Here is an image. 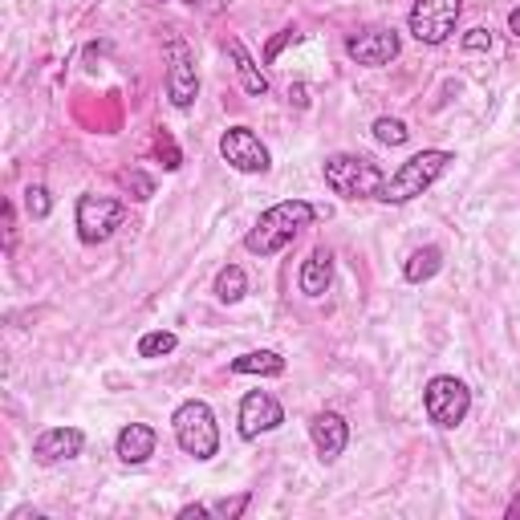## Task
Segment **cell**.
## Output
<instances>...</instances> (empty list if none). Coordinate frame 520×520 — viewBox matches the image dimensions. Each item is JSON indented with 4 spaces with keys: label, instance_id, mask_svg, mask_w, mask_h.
<instances>
[{
    "label": "cell",
    "instance_id": "cell-11",
    "mask_svg": "<svg viewBox=\"0 0 520 520\" xmlns=\"http://www.w3.org/2000/svg\"><path fill=\"white\" fill-rule=\"evenodd\" d=\"M399 49H403V41H399L395 29H366V33H350V37H346L350 61L370 65V70H378V65H390V61L399 57Z\"/></svg>",
    "mask_w": 520,
    "mask_h": 520
},
{
    "label": "cell",
    "instance_id": "cell-3",
    "mask_svg": "<svg viewBox=\"0 0 520 520\" xmlns=\"http://www.w3.org/2000/svg\"><path fill=\"white\" fill-rule=\"evenodd\" d=\"M447 163H455L451 151H419V155H411L395 175L382 183L378 200H382V204H411L415 195H423V191L447 171Z\"/></svg>",
    "mask_w": 520,
    "mask_h": 520
},
{
    "label": "cell",
    "instance_id": "cell-4",
    "mask_svg": "<svg viewBox=\"0 0 520 520\" xmlns=\"http://www.w3.org/2000/svg\"><path fill=\"white\" fill-rule=\"evenodd\" d=\"M386 175L366 155H330L325 159V187L342 200H378Z\"/></svg>",
    "mask_w": 520,
    "mask_h": 520
},
{
    "label": "cell",
    "instance_id": "cell-7",
    "mask_svg": "<svg viewBox=\"0 0 520 520\" xmlns=\"http://www.w3.org/2000/svg\"><path fill=\"white\" fill-rule=\"evenodd\" d=\"M74 220H78V236H82V244H106L118 228H122V220H126V204L122 200H114V195H82L78 200V212H74Z\"/></svg>",
    "mask_w": 520,
    "mask_h": 520
},
{
    "label": "cell",
    "instance_id": "cell-30",
    "mask_svg": "<svg viewBox=\"0 0 520 520\" xmlns=\"http://www.w3.org/2000/svg\"><path fill=\"white\" fill-rule=\"evenodd\" d=\"M508 520H520V492H516V500L508 504Z\"/></svg>",
    "mask_w": 520,
    "mask_h": 520
},
{
    "label": "cell",
    "instance_id": "cell-24",
    "mask_svg": "<svg viewBox=\"0 0 520 520\" xmlns=\"http://www.w3.org/2000/svg\"><path fill=\"white\" fill-rule=\"evenodd\" d=\"M126 187L135 191V200H151V195H155V183H151L143 171H130V175H126Z\"/></svg>",
    "mask_w": 520,
    "mask_h": 520
},
{
    "label": "cell",
    "instance_id": "cell-15",
    "mask_svg": "<svg viewBox=\"0 0 520 520\" xmlns=\"http://www.w3.org/2000/svg\"><path fill=\"white\" fill-rule=\"evenodd\" d=\"M330 281H334V256H330V248H313L301 260V273H297L301 293L305 297H325V293H330Z\"/></svg>",
    "mask_w": 520,
    "mask_h": 520
},
{
    "label": "cell",
    "instance_id": "cell-16",
    "mask_svg": "<svg viewBox=\"0 0 520 520\" xmlns=\"http://www.w3.org/2000/svg\"><path fill=\"white\" fill-rule=\"evenodd\" d=\"M228 53H232V61H236V74H240V86H244V94H252V98H265L269 94V78L260 74V65L252 61V53L244 49V41H228Z\"/></svg>",
    "mask_w": 520,
    "mask_h": 520
},
{
    "label": "cell",
    "instance_id": "cell-17",
    "mask_svg": "<svg viewBox=\"0 0 520 520\" xmlns=\"http://www.w3.org/2000/svg\"><path fill=\"white\" fill-rule=\"evenodd\" d=\"M232 374H260V378H277L285 374V358L277 350H248L232 358Z\"/></svg>",
    "mask_w": 520,
    "mask_h": 520
},
{
    "label": "cell",
    "instance_id": "cell-31",
    "mask_svg": "<svg viewBox=\"0 0 520 520\" xmlns=\"http://www.w3.org/2000/svg\"><path fill=\"white\" fill-rule=\"evenodd\" d=\"M289 98H297V106H305L309 98H305V86H297V90H289Z\"/></svg>",
    "mask_w": 520,
    "mask_h": 520
},
{
    "label": "cell",
    "instance_id": "cell-28",
    "mask_svg": "<svg viewBox=\"0 0 520 520\" xmlns=\"http://www.w3.org/2000/svg\"><path fill=\"white\" fill-rule=\"evenodd\" d=\"M200 516H212V508H204V504H187V508H179V520H200Z\"/></svg>",
    "mask_w": 520,
    "mask_h": 520
},
{
    "label": "cell",
    "instance_id": "cell-9",
    "mask_svg": "<svg viewBox=\"0 0 520 520\" xmlns=\"http://www.w3.org/2000/svg\"><path fill=\"white\" fill-rule=\"evenodd\" d=\"M220 155L228 167L244 171V175H265L273 167L269 159V147L260 143V135L252 126H228L224 135H220Z\"/></svg>",
    "mask_w": 520,
    "mask_h": 520
},
{
    "label": "cell",
    "instance_id": "cell-26",
    "mask_svg": "<svg viewBox=\"0 0 520 520\" xmlns=\"http://www.w3.org/2000/svg\"><path fill=\"white\" fill-rule=\"evenodd\" d=\"M159 155L167 159V163H163L167 171H179V151H175V143H171V135H159Z\"/></svg>",
    "mask_w": 520,
    "mask_h": 520
},
{
    "label": "cell",
    "instance_id": "cell-10",
    "mask_svg": "<svg viewBox=\"0 0 520 520\" xmlns=\"http://www.w3.org/2000/svg\"><path fill=\"white\" fill-rule=\"evenodd\" d=\"M285 423V407L269 390H248L240 399V439H260L265 431H277Z\"/></svg>",
    "mask_w": 520,
    "mask_h": 520
},
{
    "label": "cell",
    "instance_id": "cell-1",
    "mask_svg": "<svg viewBox=\"0 0 520 520\" xmlns=\"http://www.w3.org/2000/svg\"><path fill=\"white\" fill-rule=\"evenodd\" d=\"M330 216L325 208H313L309 200H281L269 212H260V220L252 224V232L244 236V248L252 256H277L281 248H289L313 220Z\"/></svg>",
    "mask_w": 520,
    "mask_h": 520
},
{
    "label": "cell",
    "instance_id": "cell-8",
    "mask_svg": "<svg viewBox=\"0 0 520 520\" xmlns=\"http://www.w3.org/2000/svg\"><path fill=\"white\" fill-rule=\"evenodd\" d=\"M167 98L175 110H191L200 98V74H195V53L187 41L171 37L167 41Z\"/></svg>",
    "mask_w": 520,
    "mask_h": 520
},
{
    "label": "cell",
    "instance_id": "cell-19",
    "mask_svg": "<svg viewBox=\"0 0 520 520\" xmlns=\"http://www.w3.org/2000/svg\"><path fill=\"white\" fill-rule=\"evenodd\" d=\"M244 293H248V277H244V269H240V265H224V269L216 273V297H220L224 305H236Z\"/></svg>",
    "mask_w": 520,
    "mask_h": 520
},
{
    "label": "cell",
    "instance_id": "cell-21",
    "mask_svg": "<svg viewBox=\"0 0 520 520\" xmlns=\"http://www.w3.org/2000/svg\"><path fill=\"white\" fill-rule=\"evenodd\" d=\"M175 346H179V338L171 330H151L139 338V358H167Z\"/></svg>",
    "mask_w": 520,
    "mask_h": 520
},
{
    "label": "cell",
    "instance_id": "cell-5",
    "mask_svg": "<svg viewBox=\"0 0 520 520\" xmlns=\"http://www.w3.org/2000/svg\"><path fill=\"white\" fill-rule=\"evenodd\" d=\"M423 411H427V419L435 427L455 431L468 419V411H472V390L455 374H435L427 382V390H423Z\"/></svg>",
    "mask_w": 520,
    "mask_h": 520
},
{
    "label": "cell",
    "instance_id": "cell-27",
    "mask_svg": "<svg viewBox=\"0 0 520 520\" xmlns=\"http://www.w3.org/2000/svg\"><path fill=\"white\" fill-rule=\"evenodd\" d=\"M289 41H297V33H293V29H285V33H277V37L269 41V49H265V57L273 61V57H277V53H281V49H285Z\"/></svg>",
    "mask_w": 520,
    "mask_h": 520
},
{
    "label": "cell",
    "instance_id": "cell-18",
    "mask_svg": "<svg viewBox=\"0 0 520 520\" xmlns=\"http://www.w3.org/2000/svg\"><path fill=\"white\" fill-rule=\"evenodd\" d=\"M439 269H443V248H435V244H423V248H415V252L407 256L403 277H407L411 285H423V281H431Z\"/></svg>",
    "mask_w": 520,
    "mask_h": 520
},
{
    "label": "cell",
    "instance_id": "cell-2",
    "mask_svg": "<svg viewBox=\"0 0 520 520\" xmlns=\"http://www.w3.org/2000/svg\"><path fill=\"white\" fill-rule=\"evenodd\" d=\"M171 431H175V443L200 464H208L220 451V427H216V415H212V407L204 399L179 403L175 415H171Z\"/></svg>",
    "mask_w": 520,
    "mask_h": 520
},
{
    "label": "cell",
    "instance_id": "cell-12",
    "mask_svg": "<svg viewBox=\"0 0 520 520\" xmlns=\"http://www.w3.org/2000/svg\"><path fill=\"white\" fill-rule=\"evenodd\" d=\"M86 447V435L78 427H49L33 439V460L37 464H65V460H78Z\"/></svg>",
    "mask_w": 520,
    "mask_h": 520
},
{
    "label": "cell",
    "instance_id": "cell-29",
    "mask_svg": "<svg viewBox=\"0 0 520 520\" xmlns=\"http://www.w3.org/2000/svg\"><path fill=\"white\" fill-rule=\"evenodd\" d=\"M508 29H512V37H520V9L508 13Z\"/></svg>",
    "mask_w": 520,
    "mask_h": 520
},
{
    "label": "cell",
    "instance_id": "cell-25",
    "mask_svg": "<svg viewBox=\"0 0 520 520\" xmlns=\"http://www.w3.org/2000/svg\"><path fill=\"white\" fill-rule=\"evenodd\" d=\"M464 49H468V53L492 49V33H488V29H468V33H464Z\"/></svg>",
    "mask_w": 520,
    "mask_h": 520
},
{
    "label": "cell",
    "instance_id": "cell-23",
    "mask_svg": "<svg viewBox=\"0 0 520 520\" xmlns=\"http://www.w3.org/2000/svg\"><path fill=\"white\" fill-rule=\"evenodd\" d=\"M248 504H252V492H240V496H232V500H216V504H212V516L236 520V516H244Z\"/></svg>",
    "mask_w": 520,
    "mask_h": 520
},
{
    "label": "cell",
    "instance_id": "cell-6",
    "mask_svg": "<svg viewBox=\"0 0 520 520\" xmlns=\"http://www.w3.org/2000/svg\"><path fill=\"white\" fill-rule=\"evenodd\" d=\"M460 13H464V0H415L407 29L423 45H443L455 33V25H460Z\"/></svg>",
    "mask_w": 520,
    "mask_h": 520
},
{
    "label": "cell",
    "instance_id": "cell-14",
    "mask_svg": "<svg viewBox=\"0 0 520 520\" xmlns=\"http://www.w3.org/2000/svg\"><path fill=\"white\" fill-rule=\"evenodd\" d=\"M155 443H159L155 427H147V423H126V427L118 431V439H114V451H118L122 464L139 468V464H147L151 455H155Z\"/></svg>",
    "mask_w": 520,
    "mask_h": 520
},
{
    "label": "cell",
    "instance_id": "cell-22",
    "mask_svg": "<svg viewBox=\"0 0 520 520\" xmlns=\"http://www.w3.org/2000/svg\"><path fill=\"white\" fill-rule=\"evenodd\" d=\"M25 212L33 216V220H45L49 212H53V195L41 187V183H33V187H25Z\"/></svg>",
    "mask_w": 520,
    "mask_h": 520
},
{
    "label": "cell",
    "instance_id": "cell-13",
    "mask_svg": "<svg viewBox=\"0 0 520 520\" xmlns=\"http://www.w3.org/2000/svg\"><path fill=\"white\" fill-rule=\"evenodd\" d=\"M309 439H313V447H317L321 460L334 464V460H342V451H346V443H350V423H346L338 411H317V415L309 419Z\"/></svg>",
    "mask_w": 520,
    "mask_h": 520
},
{
    "label": "cell",
    "instance_id": "cell-20",
    "mask_svg": "<svg viewBox=\"0 0 520 520\" xmlns=\"http://www.w3.org/2000/svg\"><path fill=\"white\" fill-rule=\"evenodd\" d=\"M374 139L382 143V147H403L407 139H411V130H407V122L403 118H374Z\"/></svg>",
    "mask_w": 520,
    "mask_h": 520
}]
</instances>
